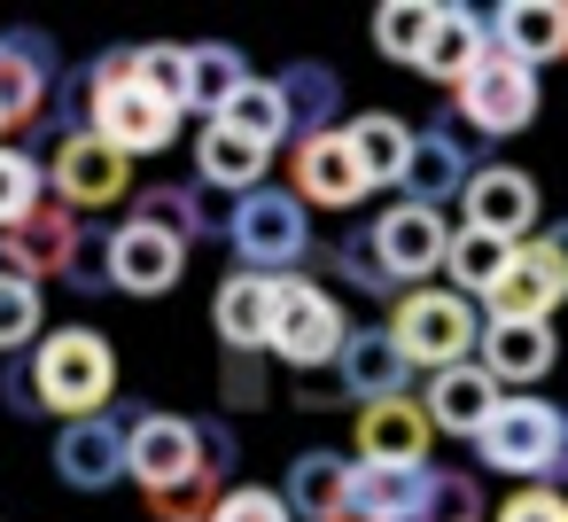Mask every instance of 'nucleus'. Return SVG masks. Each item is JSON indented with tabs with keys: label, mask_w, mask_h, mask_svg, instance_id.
Returning a JSON list of instances; mask_svg holds the SVG:
<instances>
[{
	"label": "nucleus",
	"mask_w": 568,
	"mask_h": 522,
	"mask_svg": "<svg viewBox=\"0 0 568 522\" xmlns=\"http://www.w3.org/2000/svg\"><path fill=\"white\" fill-rule=\"evenodd\" d=\"M87 133L110 141L125 164L133 157H164L180 141V110L133 79V48L94 56V71H87Z\"/></svg>",
	"instance_id": "f257e3e1"
},
{
	"label": "nucleus",
	"mask_w": 568,
	"mask_h": 522,
	"mask_svg": "<svg viewBox=\"0 0 568 522\" xmlns=\"http://www.w3.org/2000/svg\"><path fill=\"white\" fill-rule=\"evenodd\" d=\"M118 390V351L102 328H55L32 343V398L40 413H63V421H94Z\"/></svg>",
	"instance_id": "f03ea898"
},
{
	"label": "nucleus",
	"mask_w": 568,
	"mask_h": 522,
	"mask_svg": "<svg viewBox=\"0 0 568 522\" xmlns=\"http://www.w3.org/2000/svg\"><path fill=\"white\" fill-rule=\"evenodd\" d=\"M389 343L405 351V367L444 374V367H467V359H475L483 312H475V297H459V289H405L397 312H389Z\"/></svg>",
	"instance_id": "7ed1b4c3"
},
{
	"label": "nucleus",
	"mask_w": 568,
	"mask_h": 522,
	"mask_svg": "<svg viewBox=\"0 0 568 522\" xmlns=\"http://www.w3.org/2000/svg\"><path fill=\"white\" fill-rule=\"evenodd\" d=\"M226 242H234L242 273L288 281V265H304V250H312V211H304L288 188H250V195H234V211H226Z\"/></svg>",
	"instance_id": "20e7f679"
},
{
	"label": "nucleus",
	"mask_w": 568,
	"mask_h": 522,
	"mask_svg": "<svg viewBox=\"0 0 568 522\" xmlns=\"http://www.w3.org/2000/svg\"><path fill=\"white\" fill-rule=\"evenodd\" d=\"M475 452L498 468V475H552L560 460H568V413L560 405H545V398H506L490 421H483V436H475Z\"/></svg>",
	"instance_id": "39448f33"
},
{
	"label": "nucleus",
	"mask_w": 568,
	"mask_h": 522,
	"mask_svg": "<svg viewBox=\"0 0 568 522\" xmlns=\"http://www.w3.org/2000/svg\"><path fill=\"white\" fill-rule=\"evenodd\" d=\"M343 343H351V320H343V304L320 289V281H281V304H273V335H265V351L273 359H288L296 374H320V367H335L343 359Z\"/></svg>",
	"instance_id": "423d86ee"
},
{
	"label": "nucleus",
	"mask_w": 568,
	"mask_h": 522,
	"mask_svg": "<svg viewBox=\"0 0 568 522\" xmlns=\"http://www.w3.org/2000/svg\"><path fill=\"white\" fill-rule=\"evenodd\" d=\"M452 94H459V118L475 133H490V141H506V133H521L537 118V71L521 56H506V48H483V63Z\"/></svg>",
	"instance_id": "0eeeda50"
},
{
	"label": "nucleus",
	"mask_w": 568,
	"mask_h": 522,
	"mask_svg": "<svg viewBox=\"0 0 568 522\" xmlns=\"http://www.w3.org/2000/svg\"><path fill=\"white\" fill-rule=\"evenodd\" d=\"M48 180H55L63 211L79 219V211H110V203H125V188H133V164H125L110 141H94L87 126H71V133H55Z\"/></svg>",
	"instance_id": "6e6552de"
},
{
	"label": "nucleus",
	"mask_w": 568,
	"mask_h": 522,
	"mask_svg": "<svg viewBox=\"0 0 568 522\" xmlns=\"http://www.w3.org/2000/svg\"><path fill=\"white\" fill-rule=\"evenodd\" d=\"M560 297H568V258H560V242H552V234L514 242L506 273L483 289L490 320H552V304H560Z\"/></svg>",
	"instance_id": "1a4fd4ad"
},
{
	"label": "nucleus",
	"mask_w": 568,
	"mask_h": 522,
	"mask_svg": "<svg viewBox=\"0 0 568 522\" xmlns=\"http://www.w3.org/2000/svg\"><path fill=\"white\" fill-rule=\"evenodd\" d=\"M288 195H296L304 211H312V203H320V211H351V203H366V195H374L343 126H335V133H312V141H296V149H288Z\"/></svg>",
	"instance_id": "9d476101"
},
{
	"label": "nucleus",
	"mask_w": 568,
	"mask_h": 522,
	"mask_svg": "<svg viewBox=\"0 0 568 522\" xmlns=\"http://www.w3.org/2000/svg\"><path fill=\"white\" fill-rule=\"evenodd\" d=\"M55 40L48 32H9L0 40V133H24L55 102Z\"/></svg>",
	"instance_id": "9b49d317"
},
{
	"label": "nucleus",
	"mask_w": 568,
	"mask_h": 522,
	"mask_svg": "<svg viewBox=\"0 0 568 522\" xmlns=\"http://www.w3.org/2000/svg\"><path fill=\"white\" fill-rule=\"evenodd\" d=\"M125 475L156 499V491H180L195 475V421L180 413H133L125 421Z\"/></svg>",
	"instance_id": "f8f14e48"
},
{
	"label": "nucleus",
	"mask_w": 568,
	"mask_h": 522,
	"mask_svg": "<svg viewBox=\"0 0 568 522\" xmlns=\"http://www.w3.org/2000/svg\"><path fill=\"white\" fill-rule=\"evenodd\" d=\"M475 180V149H467V133L459 126H420L413 133V157H405V203H420V211H444V203H459V188Z\"/></svg>",
	"instance_id": "ddd939ff"
},
{
	"label": "nucleus",
	"mask_w": 568,
	"mask_h": 522,
	"mask_svg": "<svg viewBox=\"0 0 568 522\" xmlns=\"http://www.w3.org/2000/svg\"><path fill=\"white\" fill-rule=\"evenodd\" d=\"M459 211H467L475 234L529 242V227H537V180L521 164H475V180L459 188Z\"/></svg>",
	"instance_id": "4468645a"
},
{
	"label": "nucleus",
	"mask_w": 568,
	"mask_h": 522,
	"mask_svg": "<svg viewBox=\"0 0 568 522\" xmlns=\"http://www.w3.org/2000/svg\"><path fill=\"white\" fill-rule=\"evenodd\" d=\"M180 265H187V242H172L164 227H141V219L110 227V289H125V297H164V289L180 281Z\"/></svg>",
	"instance_id": "2eb2a0df"
},
{
	"label": "nucleus",
	"mask_w": 568,
	"mask_h": 522,
	"mask_svg": "<svg viewBox=\"0 0 568 522\" xmlns=\"http://www.w3.org/2000/svg\"><path fill=\"white\" fill-rule=\"evenodd\" d=\"M55 475H63L71 491H110V483H125V421H118V413L63 421V436H55Z\"/></svg>",
	"instance_id": "dca6fc26"
},
{
	"label": "nucleus",
	"mask_w": 568,
	"mask_h": 522,
	"mask_svg": "<svg viewBox=\"0 0 568 522\" xmlns=\"http://www.w3.org/2000/svg\"><path fill=\"white\" fill-rule=\"evenodd\" d=\"M374 242H382V265H389V281L405 289V281H420V273H436V265H444V242H452V227H444V211L397 203V211H382V219H374Z\"/></svg>",
	"instance_id": "f3484780"
},
{
	"label": "nucleus",
	"mask_w": 568,
	"mask_h": 522,
	"mask_svg": "<svg viewBox=\"0 0 568 522\" xmlns=\"http://www.w3.org/2000/svg\"><path fill=\"white\" fill-rule=\"evenodd\" d=\"M483 374L506 390V382H545L560 343H552V320H483V343H475Z\"/></svg>",
	"instance_id": "a211bd4d"
},
{
	"label": "nucleus",
	"mask_w": 568,
	"mask_h": 522,
	"mask_svg": "<svg viewBox=\"0 0 568 522\" xmlns=\"http://www.w3.org/2000/svg\"><path fill=\"white\" fill-rule=\"evenodd\" d=\"M506 405V390L467 359V367H444V374H428V390H420V413H428V429H444V436H483V421Z\"/></svg>",
	"instance_id": "6ab92c4d"
},
{
	"label": "nucleus",
	"mask_w": 568,
	"mask_h": 522,
	"mask_svg": "<svg viewBox=\"0 0 568 522\" xmlns=\"http://www.w3.org/2000/svg\"><path fill=\"white\" fill-rule=\"evenodd\" d=\"M428 413L413 398H382V405H358V460L366 468H428Z\"/></svg>",
	"instance_id": "aec40b11"
},
{
	"label": "nucleus",
	"mask_w": 568,
	"mask_h": 522,
	"mask_svg": "<svg viewBox=\"0 0 568 522\" xmlns=\"http://www.w3.org/2000/svg\"><path fill=\"white\" fill-rule=\"evenodd\" d=\"M428 514V468H366L351 460L343 522H420Z\"/></svg>",
	"instance_id": "412c9836"
},
{
	"label": "nucleus",
	"mask_w": 568,
	"mask_h": 522,
	"mask_svg": "<svg viewBox=\"0 0 568 522\" xmlns=\"http://www.w3.org/2000/svg\"><path fill=\"white\" fill-rule=\"evenodd\" d=\"M483 48H490V17H483V9H459V0H436V32H428V48H420V79L459 87V79L483 63Z\"/></svg>",
	"instance_id": "4be33fe9"
},
{
	"label": "nucleus",
	"mask_w": 568,
	"mask_h": 522,
	"mask_svg": "<svg viewBox=\"0 0 568 522\" xmlns=\"http://www.w3.org/2000/svg\"><path fill=\"white\" fill-rule=\"evenodd\" d=\"M273 304H281V281H265V273H226L219 297H211L219 343H226V351H265V335H273Z\"/></svg>",
	"instance_id": "5701e85b"
},
{
	"label": "nucleus",
	"mask_w": 568,
	"mask_h": 522,
	"mask_svg": "<svg viewBox=\"0 0 568 522\" xmlns=\"http://www.w3.org/2000/svg\"><path fill=\"white\" fill-rule=\"evenodd\" d=\"M335 374H343V398L382 405V398H405V374H413V367H405V351L389 343V328H351Z\"/></svg>",
	"instance_id": "b1692460"
},
{
	"label": "nucleus",
	"mask_w": 568,
	"mask_h": 522,
	"mask_svg": "<svg viewBox=\"0 0 568 522\" xmlns=\"http://www.w3.org/2000/svg\"><path fill=\"white\" fill-rule=\"evenodd\" d=\"M490 48H506L537 71V63L568 56V9L560 0H506V9H490Z\"/></svg>",
	"instance_id": "393cba45"
},
{
	"label": "nucleus",
	"mask_w": 568,
	"mask_h": 522,
	"mask_svg": "<svg viewBox=\"0 0 568 522\" xmlns=\"http://www.w3.org/2000/svg\"><path fill=\"white\" fill-rule=\"evenodd\" d=\"M133 219L141 227H164L172 242H226V211H211L187 180H156L133 195Z\"/></svg>",
	"instance_id": "a878e982"
},
{
	"label": "nucleus",
	"mask_w": 568,
	"mask_h": 522,
	"mask_svg": "<svg viewBox=\"0 0 568 522\" xmlns=\"http://www.w3.org/2000/svg\"><path fill=\"white\" fill-rule=\"evenodd\" d=\"M281 499H288V514H296V522H343L351 460H343V452H296V460H288Z\"/></svg>",
	"instance_id": "bb28decb"
},
{
	"label": "nucleus",
	"mask_w": 568,
	"mask_h": 522,
	"mask_svg": "<svg viewBox=\"0 0 568 522\" xmlns=\"http://www.w3.org/2000/svg\"><path fill=\"white\" fill-rule=\"evenodd\" d=\"M79 227L87 219H71L63 203H40L24 227H9V250H17V265L32 281H63L71 273V250H79Z\"/></svg>",
	"instance_id": "cd10ccee"
},
{
	"label": "nucleus",
	"mask_w": 568,
	"mask_h": 522,
	"mask_svg": "<svg viewBox=\"0 0 568 522\" xmlns=\"http://www.w3.org/2000/svg\"><path fill=\"white\" fill-rule=\"evenodd\" d=\"M273 87H281V110H288V133H296V141L335 133V118H343V79H335L327 63H288Z\"/></svg>",
	"instance_id": "c85d7f7f"
},
{
	"label": "nucleus",
	"mask_w": 568,
	"mask_h": 522,
	"mask_svg": "<svg viewBox=\"0 0 568 522\" xmlns=\"http://www.w3.org/2000/svg\"><path fill=\"white\" fill-rule=\"evenodd\" d=\"M265 149H250L242 133H226V126H203L195 133V180L203 188H219V195H250V188H265Z\"/></svg>",
	"instance_id": "c756f323"
},
{
	"label": "nucleus",
	"mask_w": 568,
	"mask_h": 522,
	"mask_svg": "<svg viewBox=\"0 0 568 522\" xmlns=\"http://www.w3.org/2000/svg\"><path fill=\"white\" fill-rule=\"evenodd\" d=\"M343 133H351V149H358L366 188H397V180H405V157H413V126H405V118H389V110H358Z\"/></svg>",
	"instance_id": "7c9ffc66"
},
{
	"label": "nucleus",
	"mask_w": 568,
	"mask_h": 522,
	"mask_svg": "<svg viewBox=\"0 0 568 522\" xmlns=\"http://www.w3.org/2000/svg\"><path fill=\"white\" fill-rule=\"evenodd\" d=\"M211 126H226V133H242L250 149H265V157H273V149L288 141V110H281V87H273V79H250V87H242V94H234V102H226V110H219Z\"/></svg>",
	"instance_id": "2f4dec72"
},
{
	"label": "nucleus",
	"mask_w": 568,
	"mask_h": 522,
	"mask_svg": "<svg viewBox=\"0 0 568 522\" xmlns=\"http://www.w3.org/2000/svg\"><path fill=\"white\" fill-rule=\"evenodd\" d=\"M250 87V63L234 48H187V110H203V126Z\"/></svg>",
	"instance_id": "473e14b6"
},
{
	"label": "nucleus",
	"mask_w": 568,
	"mask_h": 522,
	"mask_svg": "<svg viewBox=\"0 0 568 522\" xmlns=\"http://www.w3.org/2000/svg\"><path fill=\"white\" fill-rule=\"evenodd\" d=\"M428 32H436V0H382V9H374V48L389 63H405V71H420Z\"/></svg>",
	"instance_id": "72a5a7b5"
},
{
	"label": "nucleus",
	"mask_w": 568,
	"mask_h": 522,
	"mask_svg": "<svg viewBox=\"0 0 568 522\" xmlns=\"http://www.w3.org/2000/svg\"><path fill=\"white\" fill-rule=\"evenodd\" d=\"M506 258H514V242L475 234V227H459V234L444 242V273H452V289H459V297H483V289L506 273Z\"/></svg>",
	"instance_id": "f704fd0d"
},
{
	"label": "nucleus",
	"mask_w": 568,
	"mask_h": 522,
	"mask_svg": "<svg viewBox=\"0 0 568 522\" xmlns=\"http://www.w3.org/2000/svg\"><path fill=\"white\" fill-rule=\"evenodd\" d=\"M40 188H48V172H40L24 149H0V234L24 227V219L40 211Z\"/></svg>",
	"instance_id": "c9c22d12"
},
{
	"label": "nucleus",
	"mask_w": 568,
	"mask_h": 522,
	"mask_svg": "<svg viewBox=\"0 0 568 522\" xmlns=\"http://www.w3.org/2000/svg\"><path fill=\"white\" fill-rule=\"evenodd\" d=\"M40 320H48V304L32 281H0V351L17 359L24 343H40Z\"/></svg>",
	"instance_id": "e433bc0d"
},
{
	"label": "nucleus",
	"mask_w": 568,
	"mask_h": 522,
	"mask_svg": "<svg viewBox=\"0 0 568 522\" xmlns=\"http://www.w3.org/2000/svg\"><path fill=\"white\" fill-rule=\"evenodd\" d=\"M133 79L187 118V48H133Z\"/></svg>",
	"instance_id": "4c0bfd02"
},
{
	"label": "nucleus",
	"mask_w": 568,
	"mask_h": 522,
	"mask_svg": "<svg viewBox=\"0 0 568 522\" xmlns=\"http://www.w3.org/2000/svg\"><path fill=\"white\" fill-rule=\"evenodd\" d=\"M335 265H343V281H351V289H374V297H389V289H397V281H389V265H382L374 227H351V234L335 242Z\"/></svg>",
	"instance_id": "58836bf2"
},
{
	"label": "nucleus",
	"mask_w": 568,
	"mask_h": 522,
	"mask_svg": "<svg viewBox=\"0 0 568 522\" xmlns=\"http://www.w3.org/2000/svg\"><path fill=\"white\" fill-rule=\"evenodd\" d=\"M219 398H226V413H257L273 390H265V359L257 351H226L219 359Z\"/></svg>",
	"instance_id": "ea45409f"
},
{
	"label": "nucleus",
	"mask_w": 568,
	"mask_h": 522,
	"mask_svg": "<svg viewBox=\"0 0 568 522\" xmlns=\"http://www.w3.org/2000/svg\"><path fill=\"white\" fill-rule=\"evenodd\" d=\"M420 522H483V483L428 468V514H420Z\"/></svg>",
	"instance_id": "a19ab883"
},
{
	"label": "nucleus",
	"mask_w": 568,
	"mask_h": 522,
	"mask_svg": "<svg viewBox=\"0 0 568 522\" xmlns=\"http://www.w3.org/2000/svg\"><path fill=\"white\" fill-rule=\"evenodd\" d=\"M211 522H296V514H288V499H281L273 483H234Z\"/></svg>",
	"instance_id": "79ce46f5"
},
{
	"label": "nucleus",
	"mask_w": 568,
	"mask_h": 522,
	"mask_svg": "<svg viewBox=\"0 0 568 522\" xmlns=\"http://www.w3.org/2000/svg\"><path fill=\"white\" fill-rule=\"evenodd\" d=\"M63 281L87 289V297H102V289H110V234L79 227V250H71V273H63Z\"/></svg>",
	"instance_id": "37998d69"
},
{
	"label": "nucleus",
	"mask_w": 568,
	"mask_h": 522,
	"mask_svg": "<svg viewBox=\"0 0 568 522\" xmlns=\"http://www.w3.org/2000/svg\"><path fill=\"white\" fill-rule=\"evenodd\" d=\"M498 522H568V491L529 483V491H514V499H506V514H498Z\"/></svg>",
	"instance_id": "c03bdc74"
},
{
	"label": "nucleus",
	"mask_w": 568,
	"mask_h": 522,
	"mask_svg": "<svg viewBox=\"0 0 568 522\" xmlns=\"http://www.w3.org/2000/svg\"><path fill=\"white\" fill-rule=\"evenodd\" d=\"M0 398H9L17 413H40V398H32V367H9V382H0Z\"/></svg>",
	"instance_id": "a18cd8bd"
},
{
	"label": "nucleus",
	"mask_w": 568,
	"mask_h": 522,
	"mask_svg": "<svg viewBox=\"0 0 568 522\" xmlns=\"http://www.w3.org/2000/svg\"><path fill=\"white\" fill-rule=\"evenodd\" d=\"M0 281H32V273L17 265V250H9V234H0ZM32 289H40V281H32Z\"/></svg>",
	"instance_id": "49530a36"
},
{
	"label": "nucleus",
	"mask_w": 568,
	"mask_h": 522,
	"mask_svg": "<svg viewBox=\"0 0 568 522\" xmlns=\"http://www.w3.org/2000/svg\"><path fill=\"white\" fill-rule=\"evenodd\" d=\"M552 242H560V258H568V227H560V234H552Z\"/></svg>",
	"instance_id": "de8ad7c7"
}]
</instances>
